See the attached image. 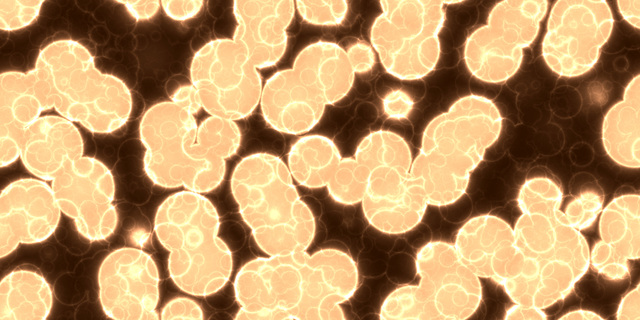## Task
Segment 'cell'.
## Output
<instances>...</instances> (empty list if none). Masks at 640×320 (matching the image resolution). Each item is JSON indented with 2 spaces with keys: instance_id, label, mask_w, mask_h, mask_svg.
Returning a JSON list of instances; mask_svg holds the SVG:
<instances>
[{
  "instance_id": "obj_14",
  "label": "cell",
  "mask_w": 640,
  "mask_h": 320,
  "mask_svg": "<svg viewBox=\"0 0 640 320\" xmlns=\"http://www.w3.org/2000/svg\"><path fill=\"white\" fill-rule=\"evenodd\" d=\"M296 7L289 0H240L233 2L236 27L233 40L258 69L277 64L288 43L287 29Z\"/></svg>"
},
{
  "instance_id": "obj_23",
  "label": "cell",
  "mask_w": 640,
  "mask_h": 320,
  "mask_svg": "<svg viewBox=\"0 0 640 320\" xmlns=\"http://www.w3.org/2000/svg\"><path fill=\"white\" fill-rule=\"evenodd\" d=\"M296 10L307 23L316 26H336L341 24L348 13V2L337 1H296Z\"/></svg>"
},
{
  "instance_id": "obj_17",
  "label": "cell",
  "mask_w": 640,
  "mask_h": 320,
  "mask_svg": "<svg viewBox=\"0 0 640 320\" xmlns=\"http://www.w3.org/2000/svg\"><path fill=\"white\" fill-rule=\"evenodd\" d=\"M292 69L326 106L343 99L355 78L345 49L329 41H317L304 47L297 54Z\"/></svg>"
},
{
  "instance_id": "obj_16",
  "label": "cell",
  "mask_w": 640,
  "mask_h": 320,
  "mask_svg": "<svg viewBox=\"0 0 640 320\" xmlns=\"http://www.w3.org/2000/svg\"><path fill=\"white\" fill-rule=\"evenodd\" d=\"M259 105L265 122L272 129L290 135L310 131L319 123L326 108L292 68L280 70L268 78Z\"/></svg>"
},
{
  "instance_id": "obj_24",
  "label": "cell",
  "mask_w": 640,
  "mask_h": 320,
  "mask_svg": "<svg viewBox=\"0 0 640 320\" xmlns=\"http://www.w3.org/2000/svg\"><path fill=\"white\" fill-rule=\"evenodd\" d=\"M43 1H1V29L13 31L28 26L38 16Z\"/></svg>"
},
{
  "instance_id": "obj_2",
  "label": "cell",
  "mask_w": 640,
  "mask_h": 320,
  "mask_svg": "<svg viewBox=\"0 0 640 320\" xmlns=\"http://www.w3.org/2000/svg\"><path fill=\"white\" fill-rule=\"evenodd\" d=\"M500 117L480 96H466L427 126L411 178L427 204L444 206L466 191L471 172L497 139Z\"/></svg>"
},
{
  "instance_id": "obj_5",
  "label": "cell",
  "mask_w": 640,
  "mask_h": 320,
  "mask_svg": "<svg viewBox=\"0 0 640 320\" xmlns=\"http://www.w3.org/2000/svg\"><path fill=\"white\" fill-rule=\"evenodd\" d=\"M214 205L189 190L168 196L158 207L154 231L168 251V271L183 292L205 297L222 289L233 269L232 254L219 237Z\"/></svg>"
},
{
  "instance_id": "obj_8",
  "label": "cell",
  "mask_w": 640,
  "mask_h": 320,
  "mask_svg": "<svg viewBox=\"0 0 640 320\" xmlns=\"http://www.w3.org/2000/svg\"><path fill=\"white\" fill-rule=\"evenodd\" d=\"M381 13L370 28V42L386 72L401 80H417L437 64L443 2L380 1Z\"/></svg>"
},
{
  "instance_id": "obj_10",
  "label": "cell",
  "mask_w": 640,
  "mask_h": 320,
  "mask_svg": "<svg viewBox=\"0 0 640 320\" xmlns=\"http://www.w3.org/2000/svg\"><path fill=\"white\" fill-rule=\"evenodd\" d=\"M418 286L407 285L415 319H463L473 314L481 299L476 276L460 259L455 247L431 242L417 254Z\"/></svg>"
},
{
  "instance_id": "obj_22",
  "label": "cell",
  "mask_w": 640,
  "mask_h": 320,
  "mask_svg": "<svg viewBox=\"0 0 640 320\" xmlns=\"http://www.w3.org/2000/svg\"><path fill=\"white\" fill-rule=\"evenodd\" d=\"M197 140L211 154L226 160L238 151L241 132L235 121L210 116L198 125Z\"/></svg>"
},
{
  "instance_id": "obj_1",
  "label": "cell",
  "mask_w": 640,
  "mask_h": 320,
  "mask_svg": "<svg viewBox=\"0 0 640 320\" xmlns=\"http://www.w3.org/2000/svg\"><path fill=\"white\" fill-rule=\"evenodd\" d=\"M353 258L336 248L259 257L237 272L238 319H345L341 304L357 290Z\"/></svg>"
},
{
  "instance_id": "obj_21",
  "label": "cell",
  "mask_w": 640,
  "mask_h": 320,
  "mask_svg": "<svg viewBox=\"0 0 640 320\" xmlns=\"http://www.w3.org/2000/svg\"><path fill=\"white\" fill-rule=\"evenodd\" d=\"M367 175L366 167L354 156L342 158L326 185L330 197L342 205L361 203Z\"/></svg>"
},
{
  "instance_id": "obj_3",
  "label": "cell",
  "mask_w": 640,
  "mask_h": 320,
  "mask_svg": "<svg viewBox=\"0 0 640 320\" xmlns=\"http://www.w3.org/2000/svg\"><path fill=\"white\" fill-rule=\"evenodd\" d=\"M29 73L45 110L54 108L60 116L91 132H113L131 114L127 86L95 68L90 53L75 41L46 46Z\"/></svg>"
},
{
  "instance_id": "obj_28",
  "label": "cell",
  "mask_w": 640,
  "mask_h": 320,
  "mask_svg": "<svg viewBox=\"0 0 640 320\" xmlns=\"http://www.w3.org/2000/svg\"><path fill=\"white\" fill-rule=\"evenodd\" d=\"M203 1H161V7L168 17L185 21L195 17L202 9Z\"/></svg>"
},
{
  "instance_id": "obj_6",
  "label": "cell",
  "mask_w": 640,
  "mask_h": 320,
  "mask_svg": "<svg viewBox=\"0 0 640 320\" xmlns=\"http://www.w3.org/2000/svg\"><path fill=\"white\" fill-rule=\"evenodd\" d=\"M197 129L194 115L172 101L157 103L145 112L139 126L145 148L143 167L155 185L202 194L221 184L226 160L198 142Z\"/></svg>"
},
{
  "instance_id": "obj_4",
  "label": "cell",
  "mask_w": 640,
  "mask_h": 320,
  "mask_svg": "<svg viewBox=\"0 0 640 320\" xmlns=\"http://www.w3.org/2000/svg\"><path fill=\"white\" fill-rule=\"evenodd\" d=\"M230 187L243 221L266 255L308 249L315 218L279 157L266 152L244 157L232 172Z\"/></svg>"
},
{
  "instance_id": "obj_11",
  "label": "cell",
  "mask_w": 640,
  "mask_h": 320,
  "mask_svg": "<svg viewBox=\"0 0 640 320\" xmlns=\"http://www.w3.org/2000/svg\"><path fill=\"white\" fill-rule=\"evenodd\" d=\"M51 182L61 212L73 220L80 235L89 241H102L114 233V179L102 162L82 156Z\"/></svg>"
},
{
  "instance_id": "obj_27",
  "label": "cell",
  "mask_w": 640,
  "mask_h": 320,
  "mask_svg": "<svg viewBox=\"0 0 640 320\" xmlns=\"http://www.w3.org/2000/svg\"><path fill=\"white\" fill-rule=\"evenodd\" d=\"M345 51L355 74L367 73L374 67L376 53L371 45L358 41L351 44Z\"/></svg>"
},
{
  "instance_id": "obj_12",
  "label": "cell",
  "mask_w": 640,
  "mask_h": 320,
  "mask_svg": "<svg viewBox=\"0 0 640 320\" xmlns=\"http://www.w3.org/2000/svg\"><path fill=\"white\" fill-rule=\"evenodd\" d=\"M98 294L104 314L112 319H158L159 273L152 257L138 248L109 253L98 270Z\"/></svg>"
},
{
  "instance_id": "obj_13",
  "label": "cell",
  "mask_w": 640,
  "mask_h": 320,
  "mask_svg": "<svg viewBox=\"0 0 640 320\" xmlns=\"http://www.w3.org/2000/svg\"><path fill=\"white\" fill-rule=\"evenodd\" d=\"M61 210L52 187L34 178L16 180L0 195V255L11 254L20 244L48 239L56 230Z\"/></svg>"
},
{
  "instance_id": "obj_19",
  "label": "cell",
  "mask_w": 640,
  "mask_h": 320,
  "mask_svg": "<svg viewBox=\"0 0 640 320\" xmlns=\"http://www.w3.org/2000/svg\"><path fill=\"white\" fill-rule=\"evenodd\" d=\"M52 303L49 283L33 268L18 267L1 280V320H42L50 314Z\"/></svg>"
},
{
  "instance_id": "obj_20",
  "label": "cell",
  "mask_w": 640,
  "mask_h": 320,
  "mask_svg": "<svg viewBox=\"0 0 640 320\" xmlns=\"http://www.w3.org/2000/svg\"><path fill=\"white\" fill-rule=\"evenodd\" d=\"M342 156L336 144L323 135H305L291 146L287 167L299 185L317 189L326 187Z\"/></svg>"
},
{
  "instance_id": "obj_25",
  "label": "cell",
  "mask_w": 640,
  "mask_h": 320,
  "mask_svg": "<svg viewBox=\"0 0 640 320\" xmlns=\"http://www.w3.org/2000/svg\"><path fill=\"white\" fill-rule=\"evenodd\" d=\"M414 102L410 95L402 89L389 91L382 100L384 114L394 120H402L408 117L413 109Z\"/></svg>"
},
{
  "instance_id": "obj_18",
  "label": "cell",
  "mask_w": 640,
  "mask_h": 320,
  "mask_svg": "<svg viewBox=\"0 0 640 320\" xmlns=\"http://www.w3.org/2000/svg\"><path fill=\"white\" fill-rule=\"evenodd\" d=\"M0 162L7 166L20 157V143L25 130L45 108L27 73L1 74Z\"/></svg>"
},
{
  "instance_id": "obj_15",
  "label": "cell",
  "mask_w": 640,
  "mask_h": 320,
  "mask_svg": "<svg viewBox=\"0 0 640 320\" xmlns=\"http://www.w3.org/2000/svg\"><path fill=\"white\" fill-rule=\"evenodd\" d=\"M83 150V139L73 122L60 115H45L25 130L20 158L31 174L52 181L67 165L81 158Z\"/></svg>"
},
{
  "instance_id": "obj_29",
  "label": "cell",
  "mask_w": 640,
  "mask_h": 320,
  "mask_svg": "<svg viewBox=\"0 0 640 320\" xmlns=\"http://www.w3.org/2000/svg\"><path fill=\"white\" fill-rule=\"evenodd\" d=\"M171 101L193 115L202 108L197 90L192 84L178 87L171 95Z\"/></svg>"
},
{
  "instance_id": "obj_30",
  "label": "cell",
  "mask_w": 640,
  "mask_h": 320,
  "mask_svg": "<svg viewBox=\"0 0 640 320\" xmlns=\"http://www.w3.org/2000/svg\"><path fill=\"white\" fill-rule=\"evenodd\" d=\"M124 4L129 14L136 20H148L158 12L161 2L159 1H127Z\"/></svg>"
},
{
  "instance_id": "obj_26",
  "label": "cell",
  "mask_w": 640,
  "mask_h": 320,
  "mask_svg": "<svg viewBox=\"0 0 640 320\" xmlns=\"http://www.w3.org/2000/svg\"><path fill=\"white\" fill-rule=\"evenodd\" d=\"M201 307L192 299L178 297L169 301L162 309L161 319H203Z\"/></svg>"
},
{
  "instance_id": "obj_9",
  "label": "cell",
  "mask_w": 640,
  "mask_h": 320,
  "mask_svg": "<svg viewBox=\"0 0 640 320\" xmlns=\"http://www.w3.org/2000/svg\"><path fill=\"white\" fill-rule=\"evenodd\" d=\"M190 78L210 116L241 120L260 103L259 69L233 39H216L201 47L191 61Z\"/></svg>"
},
{
  "instance_id": "obj_7",
  "label": "cell",
  "mask_w": 640,
  "mask_h": 320,
  "mask_svg": "<svg viewBox=\"0 0 640 320\" xmlns=\"http://www.w3.org/2000/svg\"><path fill=\"white\" fill-rule=\"evenodd\" d=\"M354 157L368 173L361 201L368 223L385 234H401L414 228L428 204L413 184V161L407 142L394 132L374 131L360 141Z\"/></svg>"
}]
</instances>
